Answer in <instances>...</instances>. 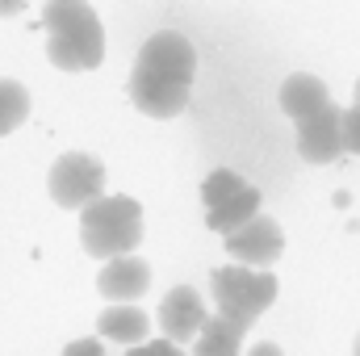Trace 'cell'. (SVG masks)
Segmentation results:
<instances>
[{"label":"cell","instance_id":"14","mask_svg":"<svg viewBox=\"0 0 360 356\" xmlns=\"http://www.w3.org/2000/svg\"><path fill=\"white\" fill-rule=\"evenodd\" d=\"M30 117V92L17 80H0V134H13Z\"/></svg>","mask_w":360,"mask_h":356},{"label":"cell","instance_id":"3","mask_svg":"<svg viewBox=\"0 0 360 356\" xmlns=\"http://www.w3.org/2000/svg\"><path fill=\"white\" fill-rule=\"evenodd\" d=\"M80 243L96 260L130 256L143 243V205L126 193L96 197L92 205L80 210Z\"/></svg>","mask_w":360,"mask_h":356},{"label":"cell","instance_id":"20","mask_svg":"<svg viewBox=\"0 0 360 356\" xmlns=\"http://www.w3.org/2000/svg\"><path fill=\"white\" fill-rule=\"evenodd\" d=\"M248 356H285V352H281L276 344H269V340H264V344H256V348H252Z\"/></svg>","mask_w":360,"mask_h":356},{"label":"cell","instance_id":"12","mask_svg":"<svg viewBox=\"0 0 360 356\" xmlns=\"http://www.w3.org/2000/svg\"><path fill=\"white\" fill-rule=\"evenodd\" d=\"M96 331H101V340H109V344L139 348V344H147V336H151V319H147L139 306H109V310L96 314Z\"/></svg>","mask_w":360,"mask_h":356},{"label":"cell","instance_id":"4","mask_svg":"<svg viewBox=\"0 0 360 356\" xmlns=\"http://www.w3.org/2000/svg\"><path fill=\"white\" fill-rule=\"evenodd\" d=\"M210 293L218 302V314L256 323V314H264L276 302V276L269 268H243V265H226L210 276Z\"/></svg>","mask_w":360,"mask_h":356},{"label":"cell","instance_id":"11","mask_svg":"<svg viewBox=\"0 0 360 356\" xmlns=\"http://www.w3.org/2000/svg\"><path fill=\"white\" fill-rule=\"evenodd\" d=\"M252 323L231 319V314H210L205 327L197 331L193 356H243V336Z\"/></svg>","mask_w":360,"mask_h":356},{"label":"cell","instance_id":"15","mask_svg":"<svg viewBox=\"0 0 360 356\" xmlns=\"http://www.w3.org/2000/svg\"><path fill=\"white\" fill-rule=\"evenodd\" d=\"M239 189H248V180L239 177V172H231V168H218V172H210L205 184H201V201H205V210H214V205L231 201Z\"/></svg>","mask_w":360,"mask_h":356},{"label":"cell","instance_id":"18","mask_svg":"<svg viewBox=\"0 0 360 356\" xmlns=\"http://www.w3.org/2000/svg\"><path fill=\"white\" fill-rule=\"evenodd\" d=\"M63 356H105V348H101V340L92 336V340H76V344H68Z\"/></svg>","mask_w":360,"mask_h":356},{"label":"cell","instance_id":"1","mask_svg":"<svg viewBox=\"0 0 360 356\" xmlns=\"http://www.w3.org/2000/svg\"><path fill=\"white\" fill-rule=\"evenodd\" d=\"M193 76H197V51H193V42L184 34H176V30H164V34L147 38V46L134 59L130 101L147 117H176L180 109L188 105Z\"/></svg>","mask_w":360,"mask_h":356},{"label":"cell","instance_id":"21","mask_svg":"<svg viewBox=\"0 0 360 356\" xmlns=\"http://www.w3.org/2000/svg\"><path fill=\"white\" fill-rule=\"evenodd\" d=\"M356 105H360V80H356Z\"/></svg>","mask_w":360,"mask_h":356},{"label":"cell","instance_id":"17","mask_svg":"<svg viewBox=\"0 0 360 356\" xmlns=\"http://www.w3.org/2000/svg\"><path fill=\"white\" fill-rule=\"evenodd\" d=\"M126 356H184L176 344H168V340H155V344H139V348H130Z\"/></svg>","mask_w":360,"mask_h":356},{"label":"cell","instance_id":"8","mask_svg":"<svg viewBox=\"0 0 360 356\" xmlns=\"http://www.w3.org/2000/svg\"><path fill=\"white\" fill-rule=\"evenodd\" d=\"M297 151L306 164H331L344 155V143H340V109L327 105L323 113L297 122Z\"/></svg>","mask_w":360,"mask_h":356},{"label":"cell","instance_id":"22","mask_svg":"<svg viewBox=\"0 0 360 356\" xmlns=\"http://www.w3.org/2000/svg\"><path fill=\"white\" fill-rule=\"evenodd\" d=\"M352 356H360V336H356V352H352Z\"/></svg>","mask_w":360,"mask_h":356},{"label":"cell","instance_id":"7","mask_svg":"<svg viewBox=\"0 0 360 356\" xmlns=\"http://www.w3.org/2000/svg\"><path fill=\"white\" fill-rule=\"evenodd\" d=\"M205 302H201V293L193 289V285H176V289H168L164 293V302H160V327H164V340L168 344H188V340H197V331L205 327Z\"/></svg>","mask_w":360,"mask_h":356},{"label":"cell","instance_id":"2","mask_svg":"<svg viewBox=\"0 0 360 356\" xmlns=\"http://www.w3.org/2000/svg\"><path fill=\"white\" fill-rule=\"evenodd\" d=\"M46 55L59 72H92L105 59V30L89 0H51L42 8Z\"/></svg>","mask_w":360,"mask_h":356},{"label":"cell","instance_id":"13","mask_svg":"<svg viewBox=\"0 0 360 356\" xmlns=\"http://www.w3.org/2000/svg\"><path fill=\"white\" fill-rule=\"evenodd\" d=\"M256 214H260V189H256V184H248V189H239L231 201L214 205V210H210V218H205V227H210V231H218V235H231V231H239L243 222H252Z\"/></svg>","mask_w":360,"mask_h":356},{"label":"cell","instance_id":"16","mask_svg":"<svg viewBox=\"0 0 360 356\" xmlns=\"http://www.w3.org/2000/svg\"><path fill=\"white\" fill-rule=\"evenodd\" d=\"M340 143H344V151L360 155V105L340 113Z\"/></svg>","mask_w":360,"mask_h":356},{"label":"cell","instance_id":"19","mask_svg":"<svg viewBox=\"0 0 360 356\" xmlns=\"http://www.w3.org/2000/svg\"><path fill=\"white\" fill-rule=\"evenodd\" d=\"M30 0H0V17H17Z\"/></svg>","mask_w":360,"mask_h":356},{"label":"cell","instance_id":"10","mask_svg":"<svg viewBox=\"0 0 360 356\" xmlns=\"http://www.w3.org/2000/svg\"><path fill=\"white\" fill-rule=\"evenodd\" d=\"M331 105V92L319 76H306V72H293L285 84H281V109L293 117V122H306L314 113H323Z\"/></svg>","mask_w":360,"mask_h":356},{"label":"cell","instance_id":"9","mask_svg":"<svg viewBox=\"0 0 360 356\" xmlns=\"http://www.w3.org/2000/svg\"><path fill=\"white\" fill-rule=\"evenodd\" d=\"M96 289H101L109 302L130 306L134 298H143V293L151 289V268H147V260H139V256H117V260H109V265L101 268Z\"/></svg>","mask_w":360,"mask_h":356},{"label":"cell","instance_id":"6","mask_svg":"<svg viewBox=\"0 0 360 356\" xmlns=\"http://www.w3.org/2000/svg\"><path fill=\"white\" fill-rule=\"evenodd\" d=\"M226 252H231L235 265H243V268H269L285 252V235H281V227L272 218L256 214L252 222H243L239 231L226 235Z\"/></svg>","mask_w":360,"mask_h":356},{"label":"cell","instance_id":"5","mask_svg":"<svg viewBox=\"0 0 360 356\" xmlns=\"http://www.w3.org/2000/svg\"><path fill=\"white\" fill-rule=\"evenodd\" d=\"M51 197L63 210H84L96 197H105V168L84 151H68L51 168Z\"/></svg>","mask_w":360,"mask_h":356}]
</instances>
